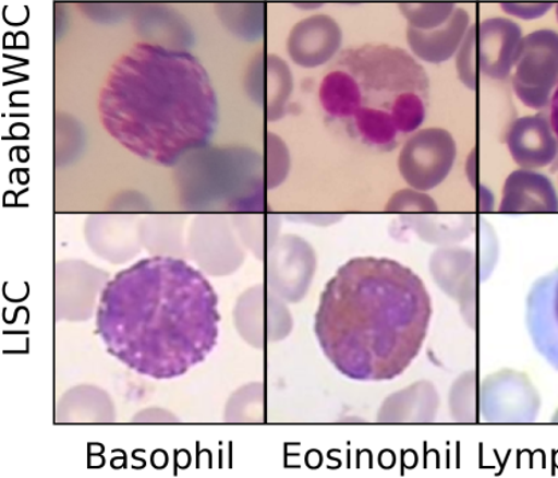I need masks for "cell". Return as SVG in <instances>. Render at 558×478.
<instances>
[{
	"instance_id": "cell-1",
	"label": "cell",
	"mask_w": 558,
	"mask_h": 478,
	"mask_svg": "<svg viewBox=\"0 0 558 478\" xmlns=\"http://www.w3.org/2000/svg\"><path fill=\"white\" fill-rule=\"evenodd\" d=\"M218 296L187 262L150 256L119 272L98 301L97 334L113 358L167 381L203 363L217 347Z\"/></svg>"
},
{
	"instance_id": "cell-2",
	"label": "cell",
	"mask_w": 558,
	"mask_h": 478,
	"mask_svg": "<svg viewBox=\"0 0 558 478\" xmlns=\"http://www.w3.org/2000/svg\"><path fill=\"white\" fill-rule=\"evenodd\" d=\"M432 318V297L414 271L384 256H356L325 285L314 334L340 374L388 382L417 358Z\"/></svg>"
},
{
	"instance_id": "cell-3",
	"label": "cell",
	"mask_w": 558,
	"mask_h": 478,
	"mask_svg": "<svg viewBox=\"0 0 558 478\" xmlns=\"http://www.w3.org/2000/svg\"><path fill=\"white\" fill-rule=\"evenodd\" d=\"M105 131L142 159L177 165L217 130V93L191 52L137 44L113 63L98 97Z\"/></svg>"
},
{
	"instance_id": "cell-4",
	"label": "cell",
	"mask_w": 558,
	"mask_h": 478,
	"mask_svg": "<svg viewBox=\"0 0 558 478\" xmlns=\"http://www.w3.org/2000/svg\"><path fill=\"white\" fill-rule=\"evenodd\" d=\"M318 97L325 112L353 136L391 150L400 135L416 132L426 120L429 79L409 51L364 45L341 52L319 85Z\"/></svg>"
},
{
	"instance_id": "cell-5",
	"label": "cell",
	"mask_w": 558,
	"mask_h": 478,
	"mask_svg": "<svg viewBox=\"0 0 558 478\" xmlns=\"http://www.w3.org/2000/svg\"><path fill=\"white\" fill-rule=\"evenodd\" d=\"M511 83L517 97L527 108L548 107L558 85L557 32L541 28L523 37Z\"/></svg>"
},
{
	"instance_id": "cell-6",
	"label": "cell",
	"mask_w": 558,
	"mask_h": 478,
	"mask_svg": "<svg viewBox=\"0 0 558 478\" xmlns=\"http://www.w3.org/2000/svg\"><path fill=\"white\" fill-rule=\"evenodd\" d=\"M456 139L444 128L418 130L400 150L398 166L401 178L412 189L428 191L449 177L456 163Z\"/></svg>"
},
{
	"instance_id": "cell-7",
	"label": "cell",
	"mask_w": 558,
	"mask_h": 478,
	"mask_svg": "<svg viewBox=\"0 0 558 478\" xmlns=\"http://www.w3.org/2000/svg\"><path fill=\"white\" fill-rule=\"evenodd\" d=\"M526 324L541 357L558 371V270L533 285L526 301Z\"/></svg>"
},
{
	"instance_id": "cell-8",
	"label": "cell",
	"mask_w": 558,
	"mask_h": 478,
	"mask_svg": "<svg viewBox=\"0 0 558 478\" xmlns=\"http://www.w3.org/2000/svg\"><path fill=\"white\" fill-rule=\"evenodd\" d=\"M522 28L509 17H488L476 32L481 72L488 79H508L519 60Z\"/></svg>"
},
{
	"instance_id": "cell-9",
	"label": "cell",
	"mask_w": 558,
	"mask_h": 478,
	"mask_svg": "<svg viewBox=\"0 0 558 478\" xmlns=\"http://www.w3.org/2000/svg\"><path fill=\"white\" fill-rule=\"evenodd\" d=\"M341 45L339 22L327 14H314L293 27L288 39V51L296 65L312 69L329 62Z\"/></svg>"
},
{
	"instance_id": "cell-10",
	"label": "cell",
	"mask_w": 558,
	"mask_h": 478,
	"mask_svg": "<svg viewBox=\"0 0 558 478\" xmlns=\"http://www.w3.org/2000/svg\"><path fill=\"white\" fill-rule=\"evenodd\" d=\"M506 144L517 165L526 170L548 167L558 154V140L543 113L514 120L506 133Z\"/></svg>"
},
{
	"instance_id": "cell-11",
	"label": "cell",
	"mask_w": 558,
	"mask_h": 478,
	"mask_svg": "<svg viewBox=\"0 0 558 478\" xmlns=\"http://www.w3.org/2000/svg\"><path fill=\"white\" fill-rule=\"evenodd\" d=\"M499 212L557 213L558 194L546 175L521 168L506 179Z\"/></svg>"
},
{
	"instance_id": "cell-12",
	"label": "cell",
	"mask_w": 558,
	"mask_h": 478,
	"mask_svg": "<svg viewBox=\"0 0 558 478\" xmlns=\"http://www.w3.org/2000/svg\"><path fill=\"white\" fill-rule=\"evenodd\" d=\"M470 26V14L458 5L449 21L429 31H416L407 26V43L412 56L418 60L429 63L446 62L457 55Z\"/></svg>"
},
{
	"instance_id": "cell-13",
	"label": "cell",
	"mask_w": 558,
	"mask_h": 478,
	"mask_svg": "<svg viewBox=\"0 0 558 478\" xmlns=\"http://www.w3.org/2000/svg\"><path fill=\"white\" fill-rule=\"evenodd\" d=\"M458 5L456 3H400L399 10L416 31H429L450 20Z\"/></svg>"
},
{
	"instance_id": "cell-14",
	"label": "cell",
	"mask_w": 558,
	"mask_h": 478,
	"mask_svg": "<svg viewBox=\"0 0 558 478\" xmlns=\"http://www.w3.org/2000/svg\"><path fill=\"white\" fill-rule=\"evenodd\" d=\"M476 32H478V27L471 25L456 55L458 77L470 91L476 89V61H478Z\"/></svg>"
},
{
	"instance_id": "cell-15",
	"label": "cell",
	"mask_w": 558,
	"mask_h": 478,
	"mask_svg": "<svg viewBox=\"0 0 558 478\" xmlns=\"http://www.w3.org/2000/svg\"><path fill=\"white\" fill-rule=\"evenodd\" d=\"M388 212H426L434 213L438 210L436 203L423 191L403 190L397 192L387 205Z\"/></svg>"
},
{
	"instance_id": "cell-16",
	"label": "cell",
	"mask_w": 558,
	"mask_h": 478,
	"mask_svg": "<svg viewBox=\"0 0 558 478\" xmlns=\"http://www.w3.org/2000/svg\"><path fill=\"white\" fill-rule=\"evenodd\" d=\"M501 9L506 14L520 17V20H538L548 14L554 4L551 3H502Z\"/></svg>"
},
{
	"instance_id": "cell-17",
	"label": "cell",
	"mask_w": 558,
	"mask_h": 478,
	"mask_svg": "<svg viewBox=\"0 0 558 478\" xmlns=\"http://www.w3.org/2000/svg\"><path fill=\"white\" fill-rule=\"evenodd\" d=\"M549 120H550L551 130H554L555 135L558 140V85L555 89L554 96H551Z\"/></svg>"
},
{
	"instance_id": "cell-18",
	"label": "cell",
	"mask_w": 558,
	"mask_h": 478,
	"mask_svg": "<svg viewBox=\"0 0 558 478\" xmlns=\"http://www.w3.org/2000/svg\"><path fill=\"white\" fill-rule=\"evenodd\" d=\"M556 15H557V21H558V4L556 5Z\"/></svg>"
},
{
	"instance_id": "cell-19",
	"label": "cell",
	"mask_w": 558,
	"mask_h": 478,
	"mask_svg": "<svg viewBox=\"0 0 558 478\" xmlns=\"http://www.w3.org/2000/svg\"><path fill=\"white\" fill-rule=\"evenodd\" d=\"M555 419H556V421H558V414H557V417Z\"/></svg>"
}]
</instances>
